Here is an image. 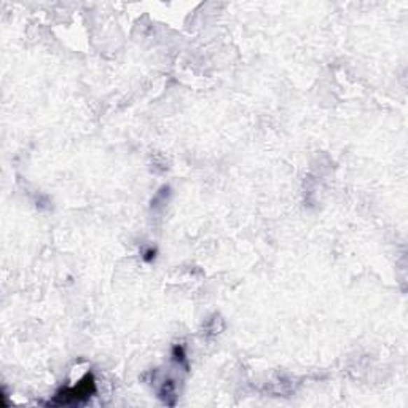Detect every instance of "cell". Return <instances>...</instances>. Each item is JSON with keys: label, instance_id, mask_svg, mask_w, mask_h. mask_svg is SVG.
Wrapping results in <instances>:
<instances>
[{"label": "cell", "instance_id": "1", "mask_svg": "<svg viewBox=\"0 0 408 408\" xmlns=\"http://www.w3.org/2000/svg\"><path fill=\"white\" fill-rule=\"evenodd\" d=\"M96 391L94 380L93 377L88 375L83 381L78 383V386L72 388L71 391H66L64 395H56V400L53 402V405H69V404H78L80 400L91 398L90 394H93Z\"/></svg>", "mask_w": 408, "mask_h": 408}]
</instances>
